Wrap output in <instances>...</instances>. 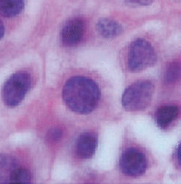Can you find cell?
I'll return each mask as SVG.
<instances>
[{
    "label": "cell",
    "mask_w": 181,
    "mask_h": 184,
    "mask_svg": "<svg viewBox=\"0 0 181 184\" xmlns=\"http://www.w3.org/2000/svg\"><path fill=\"white\" fill-rule=\"evenodd\" d=\"M101 92L98 86L90 78L76 76L67 81L63 89V99L73 112L87 114L98 104Z\"/></svg>",
    "instance_id": "obj_1"
},
{
    "label": "cell",
    "mask_w": 181,
    "mask_h": 184,
    "mask_svg": "<svg viewBox=\"0 0 181 184\" xmlns=\"http://www.w3.org/2000/svg\"><path fill=\"white\" fill-rule=\"evenodd\" d=\"M154 86L150 81H139L125 89L122 95V105L130 112L141 111L147 108L151 102Z\"/></svg>",
    "instance_id": "obj_2"
},
{
    "label": "cell",
    "mask_w": 181,
    "mask_h": 184,
    "mask_svg": "<svg viewBox=\"0 0 181 184\" xmlns=\"http://www.w3.org/2000/svg\"><path fill=\"white\" fill-rule=\"evenodd\" d=\"M31 79L26 72H17L5 83L2 89V99L5 104L14 108L20 104L31 87Z\"/></svg>",
    "instance_id": "obj_3"
},
{
    "label": "cell",
    "mask_w": 181,
    "mask_h": 184,
    "mask_svg": "<svg viewBox=\"0 0 181 184\" xmlns=\"http://www.w3.org/2000/svg\"><path fill=\"white\" fill-rule=\"evenodd\" d=\"M157 54L154 47L143 39H136L131 44L128 53V68L132 72L146 70L155 64Z\"/></svg>",
    "instance_id": "obj_4"
},
{
    "label": "cell",
    "mask_w": 181,
    "mask_h": 184,
    "mask_svg": "<svg viewBox=\"0 0 181 184\" xmlns=\"http://www.w3.org/2000/svg\"><path fill=\"white\" fill-rule=\"evenodd\" d=\"M122 172L130 177H137L145 173L147 169V160L144 154L136 148L126 150L119 162Z\"/></svg>",
    "instance_id": "obj_5"
},
{
    "label": "cell",
    "mask_w": 181,
    "mask_h": 184,
    "mask_svg": "<svg viewBox=\"0 0 181 184\" xmlns=\"http://www.w3.org/2000/svg\"><path fill=\"white\" fill-rule=\"evenodd\" d=\"M86 31L84 21L80 18H73L65 23L61 32V38L66 46H74L81 42Z\"/></svg>",
    "instance_id": "obj_6"
},
{
    "label": "cell",
    "mask_w": 181,
    "mask_h": 184,
    "mask_svg": "<svg viewBox=\"0 0 181 184\" xmlns=\"http://www.w3.org/2000/svg\"><path fill=\"white\" fill-rule=\"evenodd\" d=\"M98 146L96 134L86 132L78 137L76 142L77 155L81 159H89L95 154Z\"/></svg>",
    "instance_id": "obj_7"
},
{
    "label": "cell",
    "mask_w": 181,
    "mask_h": 184,
    "mask_svg": "<svg viewBox=\"0 0 181 184\" xmlns=\"http://www.w3.org/2000/svg\"><path fill=\"white\" fill-rule=\"evenodd\" d=\"M179 109L177 106L168 105L162 107L155 114V121L159 127L165 129L169 126L178 116Z\"/></svg>",
    "instance_id": "obj_8"
},
{
    "label": "cell",
    "mask_w": 181,
    "mask_h": 184,
    "mask_svg": "<svg viewBox=\"0 0 181 184\" xmlns=\"http://www.w3.org/2000/svg\"><path fill=\"white\" fill-rule=\"evenodd\" d=\"M97 31L105 38L111 39L119 36L122 32V27L113 20L104 18L97 23Z\"/></svg>",
    "instance_id": "obj_9"
},
{
    "label": "cell",
    "mask_w": 181,
    "mask_h": 184,
    "mask_svg": "<svg viewBox=\"0 0 181 184\" xmlns=\"http://www.w3.org/2000/svg\"><path fill=\"white\" fill-rule=\"evenodd\" d=\"M18 166L17 160L8 154H0V183H9L11 174Z\"/></svg>",
    "instance_id": "obj_10"
},
{
    "label": "cell",
    "mask_w": 181,
    "mask_h": 184,
    "mask_svg": "<svg viewBox=\"0 0 181 184\" xmlns=\"http://www.w3.org/2000/svg\"><path fill=\"white\" fill-rule=\"evenodd\" d=\"M24 8V0H0V15L12 17L18 15Z\"/></svg>",
    "instance_id": "obj_11"
},
{
    "label": "cell",
    "mask_w": 181,
    "mask_h": 184,
    "mask_svg": "<svg viewBox=\"0 0 181 184\" xmlns=\"http://www.w3.org/2000/svg\"><path fill=\"white\" fill-rule=\"evenodd\" d=\"M31 183V174L28 170L17 167L11 174L9 183L24 184Z\"/></svg>",
    "instance_id": "obj_12"
},
{
    "label": "cell",
    "mask_w": 181,
    "mask_h": 184,
    "mask_svg": "<svg viewBox=\"0 0 181 184\" xmlns=\"http://www.w3.org/2000/svg\"><path fill=\"white\" fill-rule=\"evenodd\" d=\"M180 65L177 63H173L166 71V81L168 84H172L178 79L180 76Z\"/></svg>",
    "instance_id": "obj_13"
},
{
    "label": "cell",
    "mask_w": 181,
    "mask_h": 184,
    "mask_svg": "<svg viewBox=\"0 0 181 184\" xmlns=\"http://www.w3.org/2000/svg\"><path fill=\"white\" fill-rule=\"evenodd\" d=\"M61 136H62L61 130H60L59 128H57V127H55V128L51 129L48 131V134H47V139L51 142H54L59 140Z\"/></svg>",
    "instance_id": "obj_14"
},
{
    "label": "cell",
    "mask_w": 181,
    "mask_h": 184,
    "mask_svg": "<svg viewBox=\"0 0 181 184\" xmlns=\"http://www.w3.org/2000/svg\"><path fill=\"white\" fill-rule=\"evenodd\" d=\"M154 0H125L126 2L132 5L145 6L151 4Z\"/></svg>",
    "instance_id": "obj_15"
},
{
    "label": "cell",
    "mask_w": 181,
    "mask_h": 184,
    "mask_svg": "<svg viewBox=\"0 0 181 184\" xmlns=\"http://www.w3.org/2000/svg\"><path fill=\"white\" fill-rule=\"evenodd\" d=\"M5 34V27L4 25H3L2 22L0 20V40L3 37Z\"/></svg>",
    "instance_id": "obj_16"
}]
</instances>
